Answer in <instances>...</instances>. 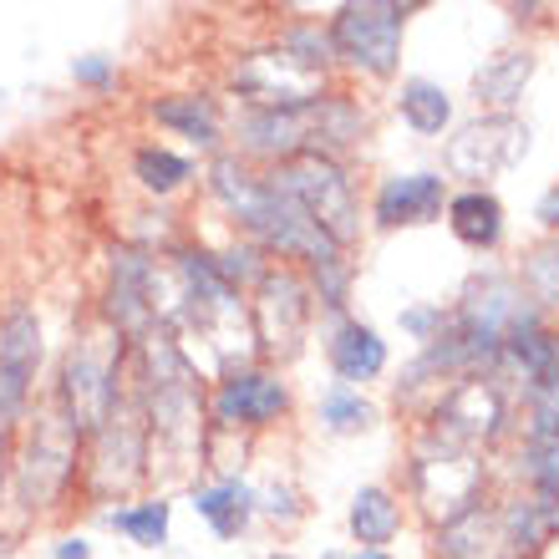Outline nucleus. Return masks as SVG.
<instances>
[{
    "label": "nucleus",
    "mask_w": 559,
    "mask_h": 559,
    "mask_svg": "<svg viewBox=\"0 0 559 559\" xmlns=\"http://www.w3.org/2000/svg\"><path fill=\"white\" fill-rule=\"evenodd\" d=\"M209 189L219 193L224 204H229V214H235L265 250L285 254V260H306L310 270L325 265V260H341V245H331L325 229L310 224L306 209L290 204L280 189H270V178H254L239 158H214Z\"/></svg>",
    "instance_id": "nucleus-1"
},
{
    "label": "nucleus",
    "mask_w": 559,
    "mask_h": 559,
    "mask_svg": "<svg viewBox=\"0 0 559 559\" xmlns=\"http://www.w3.org/2000/svg\"><path fill=\"white\" fill-rule=\"evenodd\" d=\"M442 199H448V178L442 174H397L377 189V224L382 229H397V224H432L442 214Z\"/></svg>",
    "instance_id": "nucleus-15"
},
{
    "label": "nucleus",
    "mask_w": 559,
    "mask_h": 559,
    "mask_svg": "<svg viewBox=\"0 0 559 559\" xmlns=\"http://www.w3.org/2000/svg\"><path fill=\"white\" fill-rule=\"evenodd\" d=\"M539 219H545L549 229H559V189H549L545 199H539Z\"/></svg>",
    "instance_id": "nucleus-32"
},
{
    "label": "nucleus",
    "mask_w": 559,
    "mask_h": 559,
    "mask_svg": "<svg viewBox=\"0 0 559 559\" xmlns=\"http://www.w3.org/2000/svg\"><path fill=\"white\" fill-rule=\"evenodd\" d=\"M402 122L423 138H438L448 122H453V103H448V92L438 82H427V76H413V82H402Z\"/></svg>",
    "instance_id": "nucleus-21"
},
{
    "label": "nucleus",
    "mask_w": 559,
    "mask_h": 559,
    "mask_svg": "<svg viewBox=\"0 0 559 559\" xmlns=\"http://www.w3.org/2000/svg\"><path fill=\"white\" fill-rule=\"evenodd\" d=\"M402 331L417 341H438L442 336V310L438 306H417V310H402Z\"/></svg>",
    "instance_id": "nucleus-30"
},
{
    "label": "nucleus",
    "mask_w": 559,
    "mask_h": 559,
    "mask_svg": "<svg viewBox=\"0 0 559 559\" xmlns=\"http://www.w3.org/2000/svg\"><path fill=\"white\" fill-rule=\"evenodd\" d=\"M235 87L250 97L254 107H306L321 103V76L295 67L285 51H254L245 67L235 72Z\"/></svg>",
    "instance_id": "nucleus-11"
},
{
    "label": "nucleus",
    "mask_w": 559,
    "mask_h": 559,
    "mask_svg": "<svg viewBox=\"0 0 559 559\" xmlns=\"http://www.w3.org/2000/svg\"><path fill=\"white\" fill-rule=\"evenodd\" d=\"M413 493L432 519L453 524L468 509H478V493H484V468L473 463L468 448H457L448 438H432L417 448L413 457Z\"/></svg>",
    "instance_id": "nucleus-5"
},
{
    "label": "nucleus",
    "mask_w": 559,
    "mask_h": 559,
    "mask_svg": "<svg viewBox=\"0 0 559 559\" xmlns=\"http://www.w3.org/2000/svg\"><path fill=\"white\" fill-rule=\"evenodd\" d=\"M524 280L534 285V295H539V300H555V295H559V250H539V254H534L530 265H524Z\"/></svg>",
    "instance_id": "nucleus-28"
},
{
    "label": "nucleus",
    "mask_w": 559,
    "mask_h": 559,
    "mask_svg": "<svg viewBox=\"0 0 559 559\" xmlns=\"http://www.w3.org/2000/svg\"><path fill=\"white\" fill-rule=\"evenodd\" d=\"M36 367H41V321L26 306H11L0 321V427H11L31 402Z\"/></svg>",
    "instance_id": "nucleus-8"
},
{
    "label": "nucleus",
    "mask_w": 559,
    "mask_h": 559,
    "mask_svg": "<svg viewBox=\"0 0 559 559\" xmlns=\"http://www.w3.org/2000/svg\"><path fill=\"white\" fill-rule=\"evenodd\" d=\"M153 118L199 147L219 143V107L209 103V97H163V103H153Z\"/></svg>",
    "instance_id": "nucleus-20"
},
{
    "label": "nucleus",
    "mask_w": 559,
    "mask_h": 559,
    "mask_svg": "<svg viewBox=\"0 0 559 559\" xmlns=\"http://www.w3.org/2000/svg\"><path fill=\"white\" fill-rule=\"evenodd\" d=\"M310 295L295 270H265L260 275V300H254V336L270 356H295L306 336Z\"/></svg>",
    "instance_id": "nucleus-9"
},
{
    "label": "nucleus",
    "mask_w": 559,
    "mask_h": 559,
    "mask_svg": "<svg viewBox=\"0 0 559 559\" xmlns=\"http://www.w3.org/2000/svg\"><path fill=\"white\" fill-rule=\"evenodd\" d=\"M290 407L285 382H275L270 371H229L214 392V417L219 427H265Z\"/></svg>",
    "instance_id": "nucleus-13"
},
{
    "label": "nucleus",
    "mask_w": 559,
    "mask_h": 559,
    "mask_svg": "<svg viewBox=\"0 0 559 559\" xmlns=\"http://www.w3.org/2000/svg\"><path fill=\"white\" fill-rule=\"evenodd\" d=\"M413 5H392V0H361V5H341L331 15V46L336 57L371 76H392L402 57V26H407Z\"/></svg>",
    "instance_id": "nucleus-6"
},
{
    "label": "nucleus",
    "mask_w": 559,
    "mask_h": 559,
    "mask_svg": "<svg viewBox=\"0 0 559 559\" xmlns=\"http://www.w3.org/2000/svg\"><path fill=\"white\" fill-rule=\"evenodd\" d=\"M270 189H280L290 204H300L310 214L316 229H325L331 245H352L356 239V193L352 178L341 174L336 158H321V153H300V158L280 163L270 174Z\"/></svg>",
    "instance_id": "nucleus-4"
},
{
    "label": "nucleus",
    "mask_w": 559,
    "mask_h": 559,
    "mask_svg": "<svg viewBox=\"0 0 559 559\" xmlns=\"http://www.w3.org/2000/svg\"><path fill=\"white\" fill-rule=\"evenodd\" d=\"M107 316H112L118 336H128V341L153 336V265H147L143 250H112Z\"/></svg>",
    "instance_id": "nucleus-12"
},
{
    "label": "nucleus",
    "mask_w": 559,
    "mask_h": 559,
    "mask_svg": "<svg viewBox=\"0 0 559 559\" xmlns=\"http://www.w3.org/2000/svg\"><path fill=\"white\" fill-rule=\"evenodd\" d=\"M524 153H530V128H524L514 112H488V118L463 122V128L448 138L442 163H448L453 178H468L473 189H478L484 178L509 174Z\"/></svg>",
    "instance_id": "nucleus-7"
},
{
    "label": "nucleus",
    "mask_w": 559,
    "mask_h": 559,
    "mask_svg": "<svg viewBox=\"0 0 559 559\" xmlns=\"http://www.w3.org/2000/svg\"><path fill=\"white\" fill-rule=\"evenodd\" d=\"M448 224H453V235L463 239V245H473V250H493L499 235H503V204L488 189H468L448 204Z\"/></svg>",
    "instance_id": "nucleus-17"
},
{
    "label": "nucleus",
    "mask_w": 559,
    "mask_h": 559,
    "mask_svg": "<svg viewBox=\"0 0 559 559\" xmlns=\"http://www.w3.org/2000/svg\"><path fill=\"white\" fill-rule=\"evenodd\" d=\"M118 397H122V336L118 331L112 336L87 331L67 356V371H61V413L72 423L76 442L103 432Z\"/></svg>",
    "instance_id": "nucleus-3"
},
{
    "label": "nucleus",
    "mask_w": 559,
    "mask_h": 559,
    "mask_svg": "<svg viewBox=\"0 0 559 559\" xmlns=\"http://www.w3.org/2000/svg\"><path fill=\"white\" fill-rule=\"evenodd\" d=\"M432 432L457 448H473V442H488L493 432L503 427V392L488 377H468V382H457L448 397L438 402V413H432Z\"/></svg>",
    "instance_id": "nucleus-10"
},
{
    "label": "nucleus",
    "mask_w": 559,
    "mask_h": 559,
    "mask_svg": "<svg viewBox=\"0 0 559 559\" xmlns=\"http://www.w3.org/2000/svg\"><path fill=\"white\" fill-rule=\"evenodd\" d=\"M280 51H285L295 67H306V72H316V76H321L325 67H331V57H336V46H331V31H316V26L285 31Z\"/></svg>",
    "instance_id": "nucleus-27"
},
{
    "label": "nucleus",
    "mask_w": 559,
    "mask_h": 559,
    "mask_svg": "<svg viewBox=\"0 0 559 559\" xmlns=\"http://www.w3.org/2000/svg\"><path fill=\"white\" fill-rule=\"evenodd\" d=\"M57 559H92V545H87V539H61Z\"/></svg>",
    "instance_id": "nucleus-33"
},
{
    "label": "nucleus",
    "mask_w": 559,
    "mask_h": 559,
    "mask_svg": "<svg viewBox=\"0 0 559 559\" xmlns=\"http://www.w3.org/2000/svg\"><path fill=\"white\" fill-rule=\"evenodd\" d=\"M310 275H316V295H321V306H331V310L346 306V260H325V265H316Z\"/></svg>",
    "instance_id": "nucleus-29"
},
{
    "label": "nucleus",
    "mask_w": 559,
    "mask_h": 559,
    "mask_svg": "<svg viewBox=\"0 0 559 559\" xmlns=\"http://www.w3.org/2000/svg\"><path fill=\"white\" fill-rule=\"evenodd\" d=\"M361 128H367V118L352 103L321 97V103H306V107H254L250 118L239 122V143L280 163L300 158V153L331 158L336 147L356 143Z\"/></svg>",
    "instance_id": "nucleus-2"
},
{
    "label": "nucleus",
    "mask_w": 559,
    "mask_h": 559,
    "mask_svg": "<svg viewBox=\"0 0 559 559\" xmlns=\"http://www.w3.org/2000/svg\"><path fill=\"white\" fill-rule=\"evenodd\" d=\"M31 463H26V493L36 503H46L76 468V432L67 423V413H51L36 423V438H31Z\"/></svg>",
    "instance_id": "nucleus-14"
},
{
    "label": "nucleus",
    "mask_w": 559,
    "mask_h": 559,
    "mask_svg": "<svg viewBox=\"0 0 559 559\" xmlns=\"http://www.w3.org/2000/svg\"><path fill=\"white\" fill-rule=\"evenodd\" d=\"M168 514H174V503L168 499H147V503H138V509H112L107 524L122 530L133 545L158 549V545H168Z\"/></svg>",
    "instance_id": "nucleus-24"
},
{
    "label": "nucleus",
    "mask_w": 559,
    "mask_h": 559,
    "mask_svg": "<svg viewBox=\"0 0 559 559\" xmlns=\"http://www.w3.org/2000/svg\"><path fill=\"white\" fill-rule=\"evenodd\" d=\"M402 530V509L386 488H361L352 499V534L361 545H392V534Z\"/></svg>",
    "instance_id": "nucleus-23"
},
{
    "label": "nucleus",
    "mask_w": 559,
    "mask_h": 559,
    "mask_svg": "<svg viewBox=\"0 0 559 559\" xmlns=\"http://www.w3.org/2000/svg\"><path fill=\"white\" fill-rule=\"evenodd\" d=\"M534 76V57L530 51H503L493 57L488 67H478L473 76V92H478V103H493V107H509L524 92V82Z\"/></svg>",
    "instance_id": "nucleus-22"
},
{
    "label": "nucleus",
    "mask_w": 559,
    "mask_h": 559,
    "mask_svg": "<svg viewBox=\"0 0 559 559\" xmlns=\"http://www.w3.org/2000/svg\"><path fill=\"white\" fill-rule=\"evenodd\" d=\"M133 174H138V183H143L147 193H174L193 168H189V158H178V153H168V147H138Z\"/></svg>",
    "instance_id": "nucleus-25"
},
{
    "label": "nucleus",
    "mask_w": 559,
    "mask_h": 559,
    "mask_svg": "<svg viewBox=\"0 0 559 559\" xmlns=\"http://www.w3.org/2000/svg\"><path fill=\"white\" fill-rule=\"evenodd\" d=\"M356 559H392V555H382V549H361Z\"/></svg>",
    "instance_id": "nucleus-34"
},
{
    "label": "nucleus",
    "mask_w": 559,
    "mask_h": 559,
    "mask_svg": "<svg viewBox=\"0 0 559 559\" xmlns=\"http://www.w3.org/2000/svg\"><path fill=\"white\" fill-rule=\"evenodd\" d=\"M72 76L76 82H87V87H112V61L107 57H76Z\"/></svg>",
    "instance_id": "nucleus-31"
},
{
    "label": "nucleus",
    "mask_w": 559,
    "mask_h": 559,
    "mask_svg": "<svg viewBox=\"0 0 559 559\" xmlns=\"http://www.w3.org/2000/svg\"><path fill=\"white\" fill-rule=\"evenodd\" d=\"M270 559H290V555H270Z\"/></svg>",
    "instance_id": "nucleus-35"
},
{
    "label": "nucleus",
    "mask_w": 559,
    "mask_h": 559,
    "mask_svg": "<svg viewBox=\"0 0 559 559\" xmlns=\"http://www.w3.org/2000/svg\"><path fill=\"white\" fill-rule=\"evenodd\" d=\"M193 509H199V519H209V530L219 534V539H235L254 514V493L239 484V478H224V484L204 488V493L193 499Z\"/></svg>",
    "instance_id": "nucleus-19"
},
{
    "label": "nucleus",
    "mask_w": 559,
    "mask_h": 559,
    "mask_svg": "<svg viewBox=\"0 0 559 559\" xmlns=\"http://www.w3.org/2000/svg\"><path fill=\"white\" fill-rule=\"evenodd\" d=\"M321 423L331 427V432H361V427L371 423V402L356 397L346 382H331L321 397Z\"/></svg>",
    "instance_id": "nucleus-26"
},
{
    "label": "nucleus",
    "mask_w": 559,
    "mask_h": 559,
    "mask_svg": "<svg viewBox=\"0 0 559 559\" xmlns=\"http://www.w3.org/2000/svg\"><path fill=\"white\" fill-rule=\"evenodd\" d=\"M493 545H503V524L488 519L484 509H468L463 519L442 524V534H438L442 559H493Z\"/></svg>",
    "instance_id": "nucleus-18"
},
{
    "label": "nucleus",
    "mask_w": 559,
    "mask_h": 559,
    "mask_svg": "<svg viewBox=\"0 0 559 559\" xmlns=\"http://www.w3.org/2000/svg\"><path fill=\"white\" fill-rule=\"evenodd\" d=\"M331 367L346 386L352 382H371V377H382L386 367V341L361 321H341L336 336H331Z\"/></svg>",
    "instance_id": "nucleus-16"
}]
</instances>
